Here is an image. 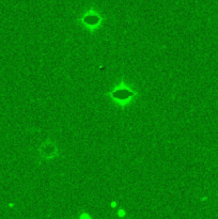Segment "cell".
<instances>
[{
    "mask_svg": "<svg viewBox=\"0 0 218 219\" xmlns=\"http://www.w3.org/2000/svg\"><path fill=\"white\" fill-rule=\"evenodd\" d=\"M109 95L112 98L113 102L117 103L119 106L124 107L130 102H132L133 98L136 95V93H135L130 87L126 86L125 84H118L113 90H111Z\"/></svg>",
    "mask_w": 218,
    "mask_h": 219,
    "instance_id": "cell-1",
    "label": "cell"
},
{
    "mask_svg": "<svg viewBox=\"0 0 218 219\" xmlns=\"http://www.w3.org/2000/svg\"><path fill=\"white\" fill-rule=\"evenodd\" d=\"M82 24L86 27L90 29H95L99 26L102 22V18L99 15L95 14V13H89V14H86L81 19Z\"/></svg>",
    "mask_w": 218,
    "mask_h": 219,
    "instance_id": "cell-2",
    "label": "cell"
}]
</instances>
